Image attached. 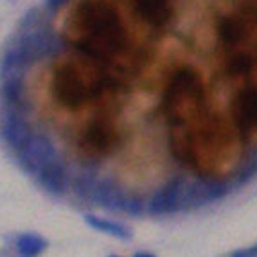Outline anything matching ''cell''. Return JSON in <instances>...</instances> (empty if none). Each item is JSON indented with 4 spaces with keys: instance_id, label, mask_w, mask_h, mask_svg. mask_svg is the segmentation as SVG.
<instances>
[{
    "instance_id": "1",
    "label": "cell",
    "mask_w": 257,
    "mask_h": 257,
    "mask_svg": "<svg viewBox=\"0 0 257 257\" xmlns=\"http://www.w3.org/2000/svg\"><path fill=\"white\" fill-rule=\"evenodd\" d=\"M76 22L83 36L74 47L86 58L110 60L111 54L120 52L128 43L119 13L108 0H83L77 8Z\"/></svg>"
},
{
    "instance_id": "2",
    "label": "cell",
    "mask_w": 257,
    "mask_h": 257,
    "mask_svg": "<svg viewBox=\"0 0 257 257\" xmlns=\"http://www.w3.org/2000/svg\"><path fill=\"white\" fill-rule=\"evenodd\" d=\"M106 83L108 79L104 81L103 77L97 81L86 83L79 69H76L74 65H63L54 72L52 92H54V97L63 106L77 108L81 106L86 99L97 97L106 88Z\"/></svg>"
},
{
    "instance_id": "3",
    "label": "cell",
    "mask_w": 257,
    "mask_h": 257,
    "mask_svg": "<svg viewBox=\"0 0 257 257\" xmlns=\"http://www.w3.org/2000/svg\"><path fill=\"white\" fill-rule=\"evenodd\" d=\"M184 187L185 180L182 176H175L166 182L146 202V212L150 216H169L173 212H178L182 207Z\"/></svg>"
},
{
    "instance_id": "4",
    "label": "cell",
    "mask_w": 257,
    "mask_h": 257,
    "mask_svg": "<svg viewBox=\"0 0 257 257\" xmlns=\"http://www.w3.org/2000/svg\"><path fill=\"white\" fill-rule=\"evenodd\" d=\"M227 185L223 182L198 180L193 182V184L185 182L180 209H196V207L207 205V203L218 202L227 194Z\"/></svg>"
},
{
    "instance_id": "5",
    "label": "cell",
    "mask_w": 257,
    "mask_h": 257,
    "mask_svg": "<svg viewBox=\"0 0 257 257\" xmlns=\"http://www.w3.org/2000/svg\"><path fill=\"white\" fill-rule=\"evenodd\" d=\"M56 157L54 144L45 135H35L20 150V164L27 173H38L40 167L51 162Z\"/></svg>"
},
{
    "instance_id": "6",
    "label": "cell",
    "mask_w": 257,
    "mask_h": 257,
    "mask_svg": "<svg viewBox=\"0 0 257 257\" xmlns=\"http://www.w3.org/2000/svg\"><path fill=\"white\" fill-rule=\"evenodd\" d=\"M137 15L155 29L166 27L173 18L169 0H132Z\"/></svg>"
},
{
    "instance_id": "7",
    "label": "cell",
    "mask_w": 257,
    "mask_h": 257,
    "mask_svg": "<svg viewBox=\"0 0 257 257\" xmlns=\"http://www.w3.org/2000/svg\"><path fill=\"white\" fill-rule=\"evenodd\" d=\"M234 120L241 132L257 128V88H246L234 101Z\"/></svg>"
},
{
    "instance_id": "8",
    "label": "cell",
    "mask_w": 257,
    "mask_h": 257,
    "mask_svg": "<svg viewBox=\"0 0 257 257\" xmlns=\"http://www.w3.org/2000/svg\"><path fill=\"white\" fill-rule=\"evenodd\" d=\"M40 184L43 185L45 191L51 194H63L67 184H69V176H67V169L60 160L52 159L45 166L40 167L38 171Z\"/></svg>"
},
{
    "instance_id": "9",
    "label": "cell",
    "mask_w": 257,
    "mask_h": 257,
    "mask_svg": "<svg viewBox=\"0 0 257 257\" xmlns=\"http://www.w3.org/2000/svg\"><path fill=\"white\" fill-rule=\"evenodd\" d=\"M124 196L126 194L117 187L115 182L110 178H103V180H95L90 200L95 205L104 207L108 210H120Z\"/></svg>"
},
{
    "instance_id": "10",
    "label": "cell",
    "mask_w": 257,
    "mask_h": 257,
    "mask_svg": "<svg viewBox=\"0 0 257 257\" xmlns=\"http://www.w3.org/2000/svg\"><path fill=\"white\" fill-rule=\"evenodd\" d=\"M2 137H4V141L8 142L13 150L20 151L22 148L27 144V141L33 137V128H31L29 122H27L24 117L17 115V113H11V115L4 120Z\"/></svg>"
},
{
    "instance_id": "11",
    "label": "cell",
    "mask_w": 257,
    "mask_h": 257,
    "mask_svg": "<svg viewBox=\"0 0 257 257\" xmlns=\"http://www.w3.org/2000/svg\"><path fill=\"white\" fill-rule=\"evenodd\" d=\"M33 61L27 58L17 45L8 49L0 63V76L4 81H11V79H24L27 69H29Z\"/></svg>"
},
{
    "instance_id": "12",
    "label": "cell",
    "mask_w": 257,
    "mask_h": 257,
    "mask_svg": "<svg viewBox=\"0 0 257 257\" xmlns=\"http://www.w3.org/2000/svg\"><path fill=\"white\" fill-rule=\"evenodd\" d=\"M85 221H86V225L92 227L94 230L103 232V234L117 237V239L128 241L130 237H132V230H130L126 225H122V223L111 221V219H106V218H99V216H94V214H86Z\"/></svg>"
},
{
    "instance_id": "13",
    "label": "cell",
    "mask_w": 257,
    "mask_h": 257,
    "mask_svg": "<svg viewBox=\"0 0 257 257\" xmlns=\"http://www.w3.org/2000/svg\"><path fill=\"white\" fill-rule=\"evenodd\" d=\"M113 142V130H106L103 124H94L90 130H86L85 135V144L86 148H90L92 151H99V153H108V150Z\"/></svg>"
},
{
    "instance_id": "14",
    "label": "cell",
    "mask_w": 257,
    "mask_h": 257,
    "mask_svg": "<svg viewBox=\"0 0 257 257\" xmlns=\"http://www.w3.org/2000/svg\"><path fill=\"white\" fill-rule=\"evenodd\" d=\"M47 248V241L38 234L27 232L17 239V252L20 257H38Z\"/></svg>"
},
{
    "instance_id": "15",
    "label": "cell",
    "mask_w": 257,
    "mask_h": 257,
    "mask_svg": "<svg viewBox=\"0 0 257 257\" xmlns=\"http://www.w3.org/2000/svg\"><path fill=\"white\" fill-rule=\"evenodd\" d=\"M218 35L223 43H227V45H236V43H239L241 40H243L244 27H243V24L234 17L223 18L218 26Z\"/></svg>"
},
{
    "instance_id": "16",
    "label": "cell",
    "mask_w": 257,
    "mask_h": 257,
    "mask_svg": "<svg viewBox=\"0 0 257 257\" xmlns=\"http://www.w3.org/2000/svg\"><path fill=\"white\" fill-rule=\"evenodd\" d=\"M2 92H4L6 101H8L9 104H13V106H17L18 110H27V108H29V104H27V97H26V88H24L22 79L4 81Z\"/></svg>"
},
{
    "instance_id": "17",
    "label": "cell",
    "mask_w": 257,
    "mask_h": 257,
    "mask_svg": "<svg viewBox=\"0 0 257 257\" xmlns=\"http://www.w3.org/2000/svg\"><path fill=\"white\" fill-rule=\"evenodd\" d=\"M120 212H126V214H132V216H141L146 212V202H142L141 198L137 196H128L126 194L124 200H122Z\"/></svg>"
},
{
    "instance_id": "18",
    "label": "cell",
    "mask_w": 257,
    "mask_h": 257,
    "mask_svg": "<svg viewBox=\"0 0 257 257\" xmlns=\"http://www.w3.org/2000/svg\"><path fill=\"white\" fill-rule=\"evenodd\" d=\"M252 65H253V60L250 58V56L239 54V56H236V58H234V60L230 61V72L234 74V76H239V74H246V72H250Z\"/></svg>"
},
{
    "instance_id": "19",
    "label": "cell",
    "mask_w": 257,
    "mask_h": 257,
    "mask_svg": "<svg viewBox=\"0 0 257 257\" xmlns=\"http://www.w3.org/2000/svg\"><path fill=\"white\" fill-rule=\"evenodd\" d=\"M38 20H40V11L36 8L29 9L24 17H22L20 24H18V31H31V29H35V27H38Z\"/></svg>"
},
{
    "instance_id": "20",
    "label": "cell",
    "mask_w": 257,
    "mask_h": 257,
    "mask_svg": "<svg viewBox=\"0 0 257 257\" xmlns=\"http://www.w3.org/2000/svg\"><path fill=\"white\" fill-rule=\"evenodd\" d=\"M230 257H257V243L246 248H237L230 253Z\"/></svg>"
},
{
    "instance_id": "21",
    "label": "cell",
    "mask_w": 257,
    "mask_h": 257,
    "mask_svg": "<svg viewBox=\"0 0 257 257\" xmlns=\"http://www.w3.org/2000/svg\"><path fill=\"white\" fill-rule=\"evenodd\" d=\"M67 2H70V0H43V6H45V9H47L49 13H54V11L63 8Z\"/></svg>"
},
{
    "instance_id": "22",
    "label": "cell",
    "mask_w": 257,
    "mask_h": 257,
    "mask_svg": "<svg viewBox=\"0 0 257 257\" xmlns=\"http://www.w3.org/2000/svg\"><path fill=\"white\" fill-rule=\"evenodd\" d=\"M133 257H155L153 253H148V252H137Z\"/></svg>"
},
{
    "instance_id": "23",
    "label": "cell",
    "mask_w": 257,
    "mask_h": 257,
    "mask_svg": "<svg viewBox=\"0 0 257 257\" xmlns=\"http://www.w3.org/2000/svg\"><path fill=\"white\" fill-rule=\"evenodd\" d=\"M110 257H119V255H110Z\"/></svg>"
}]
</instances>
